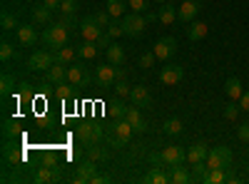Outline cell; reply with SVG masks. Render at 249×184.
<instances>
[{
  "label": "cell",
  "instance_id": "cell-10",
  "mask_svg": "<svg viewBox=\"0 0 249 184\" xmlns=\"http://www.w3.org/2000/svg\"><path fill=\"white\" fill-rule=\"evenodd\" d=\"M152 52H155V57H157V60L167 63V60H170V57H175V52H177V40H175V37H170V35H167V37H160L157 43H155V50H152Z\"/></svg>",
  "mask_w": 249,
  "mask_h": 184
},
{
  "label": "cell",
  "instance_id": "cell-24",
  "mask_svg": "<svg viewBox=\"0 0 249 184\" xmlns=\"http://www.w3.org/2000/svg\"><path fill=\"white\" fill-rule=\"evenodd\" d=\"M224 92H227V97H230V100L239 102V97L244 95V90H242V83H239V77H227V83H224Z\"/></svg>",
  "mask_w": 249,
  "mask_h": 184
},
{
  "label": "cell",
  "instance_id": "cell-11",
  "mask_svg": "<svg viewBox=\"0 0 249 184\" xmlns=\"http://www.w3.org/2000/svg\"><path fill=\"white\" fill-rule=\"evenodd\" d=\"M182 77H184V67H182V65H172V63H170V65H164V67L160 70V83L167 85V87L179 85Z\"/></svg>",
  "mask_w": 249,
  "mask_h": 184
},
{
  "label": "cell",
  "instance_id": "cell-40",
  "mask_svg": "<svg viewBox=\"0 0 249 184\" xmlns=\"http://www.w3.org/2000/svg\"><path fill=\"white\" fill-rule=\"evenodd\" d=\"M25 157H23V152L20 150H15V147H5V162L8 165H20Z\"/></svg>",
  "mask_w": 249,
  "mask_h": 184
},
{
  "label": "cell",
  "instance_id": "cell-23",
  "mask_svg": "<svg viewBox=\"0 0 249 184\" xmlns=\"http://www.w3.org/2000/svg\"><path fill=\"white\" fill-rule=\"evenodd\" d=\"M157 20H160L162 25H172L175 20H177V8H175V3H170V0H167V3H164V5L160 8Z\"/></svg>",
  "mask_w": 249,
  "mask_h": 184
},
{
  "label": "cell",
  "instance_id": "cell-28",
  "mask_svg": "<svg viewBox=\"0 0 249 184\" xmlns=\"http://www.w3.org/2000/svg\"><path fill=\"white\" fill-rule=\"evenodd\" d=\"M107 112H110V117L122 119L124 115H127V105L122 102V97H115V100H110V102H107Z\"/></svg>",
  "mask_w": 249,
  "mask_h": 184
},
{
  "label": "cell",
  "instance_id": "cell-20",
  "mask_svg": "<svg viewBox=\"0 0 249 184\" xmlns=\"http://www.w3.org/2000/svg\"><path fill=\"white\" fill-rule=\"evenodd\" d=\"M124 119H127L130 122V125H132V130L135 132H144V130H147V122H144L142 119V115H140V107H127V115H124Z\"/></svg>",
  "mask_w": 249,
  "mask_h": 184
},
{
  "label": "cell",
  "instance_id": "cell-34",
  "mask_svg": "<svg viewBox=\"0 0 249 184\" xmlns=\"http://www.w3.org/2000/svg\"><path fill=\"white\" fill-rule=\"evenodd\" d=\"M105 33L112 37V40H117V37H122L124 35V28H122V17H112V23L105 28Z\"/></svg>",
  "mask_w": 249,
  "mask_h": 184
},
{
  "label": "cell",
  "instance_id": "cell-2",
  "mask_svg": "<svg viewBox=\"0 0 249 184\" xmlns=\"http://www.w3.org/2000/svg\"><path fill=\"white\" fill-rule=\"evenodd\" d=\"M147 25H150V20L142 13H124L122 15V28H124V35L127 37H140Z\"/></svg>",
  "mask_w": 249,
  "mask_h": 184
},
{
  "label": "cell",
  "instance_id": "cell-15",
  "mask_svg": "<svg viewBox=\"0 0 249 184\" xmlns=\"http://www.w3.org/2000/svg\"><path fill=\"white\" fill-rule=\"evenodd\" d=\"M95 174H97V162H95V159L82 162V165L77 167V174H75V184H85V182H90Z\"/></svg>",
  "mask_w": 249,
  "mask_h": 184
},
{
  "label": "cell",
  "instance_id": "cell-16",
  "mask_svg": "<svg viewBox=\"0 0 249 184\" xmlns=\"http://www.w3.org/2000/svg\"><path fill=\"white\" fill-rule=\"evenodd\" d=\"M15 33H18V43H20V45H25V48H33V45L37 43V37H40L37 30H35L33 25H20Z\"/></svg>",
  "mask_w": 249,
  "mask_h": 184
},
{
  "label": "cell",
  "instance_id": "cell-25",
  "mask_svg": "<svg viewBox=\"0 0 249 184\" xmlns=\"http://www.w3.org/2000/svg\"><path fill=\"white\" fill-rule=\"evenodd\" d=\"M48 83H53V85H60V83H68V65H53L50 70H48Z\"/></svg>",
  "mask_w": 249,
  "mask_h": 184
},
{
  "label": "cell",
  "instance_id": "cell-6",
  "mask_svg": "<svg viewBox=\"0 0 249 184\" xmlns=\"http://www.w3.org/2000/svg\"><path fill=\"white\" fill-rule=\"evenodd\" d=\"M117 83V67L115 65H97L95 67V85L100 87V90H107V87H112Z\"/></svg>",
  "mask_w": 249,
  "mask_h": 184
},
{
  "label": "cell",
  "instance_id": "cell-54",
  "mask_svg": "<svg viewBox=\"0 0 249 184\" xmlns=\"http://www.w3.org/2000/svg\"><path fill=\"white\" fill-rule=\"evenodd\" d=\"M150 159H152V165H155V167H164V162H162V154H160V152H155Z\"/></svg>",
  "mask_w": 249,
  "mask_h": 184
},
{
  "label": "cell",
  "instance_id": "cell-43",
  "mask_svg": "<svg viewBox=\"0 0 249 184\" xmlns=\"http://www.w3.org/2000/svg\"><path fill=\"white\" fill-rule=\"evenodd\" d=\"M152 0H127V5L132 8V13H147Z\"/></svg>",
  "mask_w": 249,
  "mask_h": 184
},
{
  "label": "cell",
  "instance_id": "cell-7",
  "mask_svg": "<svg viewBox=\"0 0 249 184\" xmlns=\"http://www.w3.org/2000/svg\"><path fill=\"white\" fill-rule=\"evenodd\" d=\"M30 70H50L55 65V52L48 48V50H35L28 60Z\"/></svg>",
  "mask_w": 249,
  "mask_h": 184
},
{
  "label": "cell",
  "instance_id": "cell-33",
  "mask_svg": "<svg viewBox=\"0 0 249 184\" xmlns=\"http://www.w3.org/2000/svg\"><path fill=\"white\" fill-rule=\"evenodd\" d=\"M207 174H210V165H207V159L204 162H195V165H192V179L195 182H204Z\"/></svg>",
  "mask_w": 249,
  "mask_h": 184
},
{
  "label": "cell",
  "instance_id": "cell-9",
  "mask_svg": "<svg viewBox=\"0 0 249 184\" xmlns=\"http://www.w3.org/2000/svg\"><path fill=\"white\" fill-rule=\"evenodd\" d=\"M132 125H130V122L127 119H115V137H112V147L115 150H120V147H124V145H127V142H130V137H132Z\"/></svg>",
  "mask_w": 249,
  "mask_h": 184
},
{
  "label": "cell",
  "instance_id": "cell-52",
  "mask_svg": "<svg viewBox=\"0 0 249 184\" xmlns=\"http://www.w3.org/2000/svg\"><path fill=\"white\" fill-rule=\"evenodd\" d=\"M107 182H110V177H105V174H95L90 179V184H107Z\"/></svg>",
  "mask_w": 249,
  "mask_h": 184
},
{
  "label": "cell",
  "instance_id": "cell-35",
  "mask_svg": "<svg viewBox=\"0 0 249 184\" xmlns=\"http://www.w3.org/2000/svg\"><path fill=\"white\" fill-rule=\"evenodd\" d=\"M162 130L167 132V134H182V119H177V117H170V119H164V125H162Z\"/></svg>",
  "mask_w": 249,
  "mask_h": 184
},
{
  "label": "cell",
  "instance_id": "cell-21",
  "mask_svg": "<svg viewBox=\"0 0 249 184\" xmlns=\"http://www.w3.org/2000/svg\"><path fill=\"white\" fill-rule=\"evenodd\" d=\"M55 52V63L57 65H72L75 63V55H77V45L75 48H57V50H53Z\"/></svg>",
  "mask_w": 249,
  "mask_h": 184
},
{
  "label": "cell",
  "instance_id": "cell-30",
  "mask_svg": "<svg viewBox=\"0 0 249 184\" xmlns=\"http://www.w3.org/2000/svg\"><path fill=\"white\" fill-rule=\"evenodd\" d=\"M164 167H152V172L144 177V182L147 184H170V174L162 172Z\"/></svg>",
  "mask_w": 249,
  "mask_h": 184
},
{
  "label": "cell",
  "instance_id": "cell-12",
  "mask_svg": "<svg viewBox=\"0 0 249 184\" xmlns=\"http://www.w3.org/2000/svg\"><path fill=\"white\" fill-rule=\"evenodd\" d=\"M162 162H164V169L167 167H177V165H184L187 162V152L182 147H175V145H167V147H162Z\"/></svg>",
  "mask_w": 249,
  "mask_h": 184
},
{
  "label": "cell",
  "instance_id": "cell-48",
  "mask_svg": "<svg viewBox=\"0 0 249 184\" xmlns=\"http://www.w3.org/2000/svg\"><path fill=\"white\" fill-rule=\"evenodd\" d=\"M5 137H15L18 132H20V127H18V122H13V119H5Z\"/></svg>",
  "mask_w": 249,
  "mask_h": 184
},
{
  "label": "cell",
  "instance_id": "cell-17",
  "mask_svg": "<svg viewBox=\"0 0 249 184\" xmlns=\"http://www.w3.org/2000/svg\"><path fill=\"white\" fill-rule=\"evenodd\" d=\"M167 174H170V184H190V182H195L192 179V172H187L182 165L167 167Z\"/></svg>",
  "mask_w": 249,
  "mask_h": 184
},
{
  "label": "cell",
  "instance_id": "cell-49",
  "mask_svg": "<svg viewBox=\"0 0 249 184\" xmlns=\"http://www.w3.org/2000/svg\"><path fill=\"white\" fill-rule=\"evenodd\" d=\"M90 159H95V162H102V159H107V152L92 145V147H90Z\"/></svg>",
  "mask_w": 249,
  "mask_h": 184
},
{
  "label": "cell",
  "instance_id": "cell-50",
  "mask_svg": "<svg viewBox=\"0 0 249 184\" xmlns=\"http://www.w3.org/2000/svg\"><path fill=\"white\" fill-rule=\"evenodd\" d=\"M237 134H239L242 142H247V145H249V122H242V125L237 127Z\"/></svg>",
  "mask_w": 249,
  "mask_h": 184
},
{
  "label": "cell",
  "instance_id": "cell-42",
  "mask_svg": "<svg viewBox=\"0 0 249 184\" xmlns=\"http://www.w3.org/2000/svg\"><path fill=\"white\" fill-rule=\"evenodd\" d=\"M112 87H115L117 97H130V92H132V85H127V80H117Z\"/></svg>",
  "mask_w": 249,
  "mask_h": 184
},
{
  "label": "cell",
  "instance_id": "cell-45",
  "mask_svg": "<svg viewBox=\"0 0 249 184\" xmlns=\"http://www.w3.org/2000/svg\"><path fill=\"white\" fill-rule=\"evenodd\" d=\"M13 57H15V45L13 43L0 45V60H3V63H8V60H13Z\"/></svg>",
  "mask_w": 249,
  "mask_h": 184
},
{
  "label": "cell",
  "instance_id": "cell-22",
  "mask_svg": "<svg viewBox=\"0 0 249 184\" xmlns=\"http://www.w3.org/2000/svg\"><path fill=\"white\" fill-rule=\"evenodd\" d=\"M57 177H60L57 167H53L50 162H48V165H43V167L37 169V174H35V182H37V184H48V182H55Z\"/></svg>",
  "mask_w": 249,
  "mask_h": 184
},
{
  "label": "cell",
  "instance_id": "cell-46",
  "mask_svg": "<svg viewBox=\"0 0 249 184\" xmlns=\"http://www.w3.org/2000/svg\"><path fill=\"white\" fill-rule=\"evenodd\" d=\"M57 23H60L62 28H68V30H70V28H75V17H72L70 13H60V17H57Z\"/></svg>",
  "mask_w": 249,
  "mask_h": 184
},
{
  "label": "cell",
  "instance_id": "cell-47",
  "mask_svg": "<svg viewBox=\"0 0 249 184\" xmlns=\"http://www.w3.org/2000/svg\"><path fill=\"white\" fill-rule=\"evenodd\" d=\"M77 10V0H62V3H60V13H75Z\"/></svg>",
  "mask_w": 249,
  "mask_h": 184
},
{
  "label": "cell",
  "instance_id": "cell-55",
  "mask_svg": "<svg viewBox=\"0 0 249 184\" xmlns=\"http://www.w3.org/2000/svg\"><path fill=\"white\" fill-rule=\"evenodd\" d=\"M144 17H147V20H150V23H155V20H157V13H152V10H147V13H144Z\"/></svg>",
  "mask_w": 249,
  "mask_h": 184
},
{
  "label": "cell",
  "instance_id": "cell-32",
  "mask_svg": "<svg viewBox=\"0 0 249 184\" xmlns=\"http://www.w3.org/2000/svg\"><path fill=\"white\" fill-rule=\"evenodd\" d=\"M127 8H130L127 0H107V13H110L112 17H122Z\"/></svg>",
  "mask_w": 249,
  "mask_h": 184
},
{
  "label": "cell",
  "instance_id": "cell-37",
  "mask_svg": "<svg viewBox=\"0 0 249 184\" xmlns=\"http://www.w3.org/2000/svg\"><path fill=\"white\" fill-rule=\"evenodd\" d=\"M0 25H3V30H18L20 23H18V17L8 10H3V15H0Z\"/></svg>",
  "mask_w": 249,
  "mask_h": 184
},
{
  "label": "cell",
  "instance_id": "cell-31",
  "mask_svg": "<svg viewBox=\"0 0 249 184\" xmlns=\"http://www.w3.org/2000/svg\"><path fill=\"white\" fill-rule=\"evenodd\" d=\"M13 92H15V75L3 72V77H0V95L8 97V95H13Z\"/></svg>",
  "mask_w": 249,
  "mask_h": 184
},
{
  "label": "cell",
  "instance_id": "cell-56",
  "mask_svg": "<svg viewBox=\"0 0 249 184\" xmlns=\"http://www.w3.org/2000/svg\"><path fill=\"white\" fill-rule=\"evenodd\" d=\"M152 3H160V5H164V3H167V0H152Z\"/></svg>",
  "mask_w": 249,
  "mask_h": 184
},
{
  "label": "cell",
  "instance_id": "cell-41",
  "mask_svg": "<svg viewBox=\"0 0 249 184\" xmlns=\"http://www.w3.org/2000/svg\"><path fill=\"white\" fill-rule=\"evenodd\" d=\"M155 60H157L155 52H142L140 60H137V65H140L142 70H152V67H155Z\"/></svg>",
  "mask_w": 249,
  "mask_h": 184
},
{
  "label": "cell",
  "instance_id": "cell-44",
  "mask_svg": "<svg viewBox=\"0 0 249 184\" xmlns=\"http://www.w3.org/2000/svg\"><path fill=\"white\" fill-rule=\"evenodd\" d=\"M92 17H95V23H97L100 28H107V25L112 23V15H110L107 10H97V13H95Z\"/></svg>",
  "mask_w": 249,
  "mask_h": 184
},
{
  "label": "cell",
  "instance_id": "cell-18",
  "mask_svg": "<svg viewBox=\"0 0 249 184\" xmlns=\"http://www.w3.org/2000/svg\"><path fill=\"white\" fill-rule=\"evenodd\" d=\"M207 154H210V147H207L204 142H195V145L187 150V162H190V165H195V162H204Z\"/></svg>",
  "mask_w": 249,
  "mask_h": 184
},
{
  "label": "cell",
  "instance_id": "cell-3",
  "mask_svg": "<svg viewBox=\"0 0 249 184\" xmlns=\"http://www.w3.org/2000/svg\"><path fill=\"white\" fill-rule=\"evenodd\" d=\"M207 165H210V169H227V167H232V150L227 145L212 147L210 154H207Z\"/></svg>",
  "mask_w": 249,
  "mask_h": 184
},
{
  "label": "cell",
  "instance_id": "cell-39",
  "mask_svg": "<svg viewBox=\"0 0 249 184\" xmlns=\"http://www.w3.org/2000/svg\"><path fill=\"white\" fill-rule=\"evenodd\" d=\"M204 182L207 184H224L227 182V169H210V174H207Z\"/></svg>",
  "mask_w": 249,
  "mask_h": 184
},
{
  "label": "cell",
  "instance_id": "cell-29",
  "mask_svg": "<svg viewBox=\"0 0 249 184\" xmlns=\"http://www.w3.org/2000/svg\"><path fill=\"white\" fill-rule=\"evenodd\" d=\"M97 43H92V40H85V43H80L77 45V55L82 57V60H95L97 57Z\"/></svg>",
  "mask_w": 249,
  "mask_h": 184
},
{
  "label": "cell",
  "instance_id": "cell-53",
  "mask_svg": "<svg viewBox=\"0 0 249 184\" xmlns=\"http://www.w3.org/2000/svg\"><path fill=\"white\" fill-rule=\"evenodd\" d=\"M60 3H62V0H43V5L50 8V10H60Z\"/></svg>",
  "mask_w": 249,
  "mask_h": 184
},
{
  "label": "cell",
  "instance_id": "cell-14",
  "mask_svg": "<svg viewBox=\"0 0 249 184\" xmlns=\"http://www.w3.org/2000/svg\"><path fill=\"white\" fill-rule=\"evenodd\" d=\"M102 30L97 23H95V17H85L80 23V35H82V40H92V43H97V40L102 37Z\"/></svg>",
  "mask_w": 249,
  "mask_h": 184
},
{
  "label": "cell",
  "instance_id": "cell-8",
  "mask_svg": "<svg viewBox=\"0 0 249 184\" xmlns=\"http://www.w3.org/2000/svg\"><path fill=\"white\" fill-rule=\"evenodd\" d=\"M199 10H202V0H182V5L177 8V20L190 25L192 20H197Z\"/></svg>",
  "mask_w": 249,
  "mask_h": 184
},
{
  "label": "cell",
  "instance_id": "cell-36",
  "mask_svg": "<svg viewBox=\"0 0 249 184\" xmlns=\"http://www.w3.org/2000/svg\"><path fill=\"white\" fill-rule=\"evenodd\" d=\"M55 97L57 100H70L72 95H75V85H68V83H60V85H55Z\"/></svg>",
  "mask_w": 249,
  "mask_h": 184
},
{
  "label": "cell",
  "instance_id": "cell-38",
  "mask_svg": "<svg viewBox=\"0 0 249 184\" xmlns=\"http://www.w3.org/2000/svg\"><path fill=\"white\" fill-rule=\"evenodd\" d=\"M239 110H242V107H239V102H234V100H232L230 105H224L222 115H224V119H230V122H234V119L239 117Z\"/></svg>",
  "mask_w": 249,
  "mask_h": 184
},
{
  "label": "cell",
  "instance_id": "cell-27",
  "mask_svg": "<svg viewBox=\"0 0 249 184\" xmlns=\"http://www.w3.org/2000/svg\"><path fill=\"white\" fill-rule=\"evenodd\" d=\"M105 52H107V63H110V65L120 67V65L124 63V48H122V45L112 43V45H110V48H107Z\"/></svg>",
  "mask_w": 249,
  "mask_h": 184
},
{
  "label": "cell",
  "instance_id": "cell-26",
  "mask_svg": "<svg viewBox=\"0 0 249 184\" xmlns=\"http://www.w3.org/2000/svg\"><path fill=\"white\" fill-rule=\"evenodd\" d=\"M50 20H53V10L45 8V5H35L33 8V23L35 25H50Z\"/></svg>",
  "mask_w": 249,
  "mask_h": 184
},
{
  "label": "cell",
  "instance_id": "cell-1",
  "mask_svg": "<svg viewBox=\"0 0 249 184\" xmlns=\"http://www.w3.org/2000/svg\"><path fill=\"white\" fill-rule=\"evenodd\" d=\"M68 40H70V30H68V28H62L60 23L45 28V33H43V43H45L50 50L65 48V45H68Z\"/></svg>",
  "mask_w": 249,
  "mask_h": 184
},
{
  "label": "cell",
  "instance_id": "cell-19",
  "mask_svg": "<svg viewBox=\"0 0 249 184\" xmlns=\"http://www.w3.org/2000/svg\"><path fill=\"white\" fill-rule=\"evenodd\" d=\"M207 33H210V28H207V23H202V20H192L190 28H187V37H190L192 43H199V40H204Z\"/></svg>",
  "mask_w": 249,
  "mask_h": 184
},
{
  "label": "cell",
  "instance_id": "cell-51",
  "mask_svg": "<svg viewBox=\"0 0 249 184\" xmlns=\"http://www.w3.org/2000/svg\"><path fill=\"white\" fill-rule=\"evenodd\" d=\"M239 107H242L244 112H249V92H247V90H244V95L239 97Z\"/></svg>",
  "mask_w": 249,
  "mask_h": 184
},
{
  "label": "cell",
  "instance_id": "cell-5",
  "mask_svg": "<svg viewBox=\"0 0 249 184\" xmlns=\"http://www.w3.org/2000/svg\"><path fill=\"white\" fill-rule=\"evenodd\" d=\"M75 137L85 147H92V145H97L100 137H102V127L100 125H92V122H85V125H77L75 127Z\"/></svg>",
  "mask_w": 249,
  "mask_h": 184
},
{
  "label": "cell",
  "instance_id": "cell-13",
  "mask_svg": "<svg viewBox=\"0 0 249 184\" xmlns=\"http://www.w3.org/2000/svg\"><path fill=\"white\" fill-rule=\"evenodd\" d=\"M130 100H132V105L140 107V110H150L152 107V95H150V90L144 85H135L132 92H130Z\"/></svg>",
  "mask_w": 249,
  "mask_h": 184
},
{
  "label": "cell",
  "instance_id": "cell-4",
  "mask_svg": "<svg viewBox=\"0 0 249 184\" xmlns=\"http://www.w3.org/2000/svg\"><path fill=\"white\" fill-rule=\"evenodd\" d=\"M92 80H95V77L90 75V70L82 65V63L68 65V83H70V85H75V87H90Z\"/></svg>",
  "mask_w": 249,
  "mask_h": 184
}]
</instances>
